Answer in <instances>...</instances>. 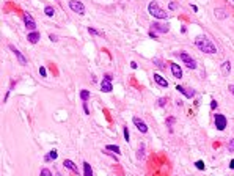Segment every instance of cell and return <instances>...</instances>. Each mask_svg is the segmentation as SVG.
Masks as SVG:
<instances>
[{"instance_id":"obj_19","label":"cell","mask_w":234,"mask_h":176,"mask_svg":"<svg viewBox=\"0 0 234 176\" xmlns=\"http://www.w3.org/2000/svg\"><path fill=\"white\" fill-rule=\"evenodd\" d=\"M105 150H107V151H112V152H116V154H121V150H119L118 145H107V146H105Z\"/></svg>"},{"instance_id":"obj_7","label":"cell","mask_w":234,"mask_h":176,"mask_svg":"<svg viewBox=\"0 0 234 176\" xmlns=\"http://www.w3.org/2000/svg\"><path fill=\"white\" fill-rule=\"evenodd\" d=\"M8 47H10V50H11V52H13V54H14V55H16V58H17V61H19V63H21L22 66H25L27 63H28V61H27V58H25L24 55H22V52H21V50H19L17 47H14V46H13V44H10V46H8Z\"/></svg>"},{"instance_id":"obj_37","label":"cell","mask_w":234,"mask_h":176,"mask_svg":"<svg viewBox=\"0 0 234 176\" xmlns=\"http://www.w3.org/2000/svg\"><path fill=\"white\" fill-rule=\"evenodd\" d=\"M83 112H85V115H90V110H88V105H87V102H83Z\"/></svg>"},{"instance_id":"obj_12","label":"cell","mask_w":234,"mask_h":176,"mask_svg":"<svg viewBox=\"0 0 234 176\" xmlns=\"http://www.w3.org/2000/svg\"><path fill=\"white\" fill-rule=\"evenodd\" d=\"M170 69H171L173 77H176V79H181V77H182V69H181V66H179L178 63H171Z\"/></svg>"},{"instance_id":"obj_36","label":"cell","mask_w":234,"mask_h":176,"mask_svg":"<svg viewBox=\"0 0 234 176\" xmlns=\"http://www.w3.org/2000/svg\"><path fill=\"white\" fill-rule=\"evenodd\" d=\"M149 38H154V40H157V33H156L154 30H151V32H149Z\"/></svg>"},{"instance_id":"obj_15","label":"cell","mask_w":234,"mask_h":176,"mask_svg":"<svg viewBox=\"0 0 234 176\" xmlns=\"http://www.w3.org/2000/svg\"><path fill=\"white\" fill-rule=\"evenodd\" d=\"M40 33L35 30V32H28V35H27V40H28V42H32V44H36L38 41H40Z\"/></svg>"},{"instance_id":"obj_3","label":"cell","mask_w":234,"mask_h":176,"mask_svg":"<svg viewBox=\"0 0 234 176\" xmlns=\"http://www.w3.org/2000/svg\"><path fill=\"white\" fill-rule=\"evenodd\" d=\"M214 124H215L217 131H225L226 126H228V120H226L225 115L215 113V115H214Z\"/></svg>"},{"instance_id":"obj_40","label":"cell","mask_w":234,"mask_h":176,"mask_svg":"<svg viewBox=\"0 0 234 176\" xmlns=\"http://www.w3.org/2000/svg\"><path fill=\"white\" fill-rule=\"evenodd\" d=\"M229 168H231V170H234V159L229 160Z\"/></svg>"},{"instance_id":"obj_18","label":"cell","mask_w":234,"mask_h":176,"mask_svg":"<svg viewBox=\"0 0 234 176\" xmlns=\"http://www.w3.org/2000/svg\"><path fill=\"white\" fill-rule=\"evenodd\" d=\"M83 176H93L91 165H90L88 162H83Z\"/></svg>"},{"instance_id":"obj_35","label":"cell","mask_w":234,"mask_h":176,"mask_svg":"<svg viewBox=\"0 0 234 176\" xmlns=\"http://www.w3.org/2000/svg\"><path fill=\"white\" fill-rule=\"evenodd\" d=\"M49 40L52 41V42H57V41H58V38L55 36V35H49Z\"/></svg>"},{"instance_id":"obj_34","label":"cell","mask_w":234,"mask_h":176,"mask_svg":"<svg viewBox=\"0 0 234 176\" xmlns=\"http://www.w3.org/2000/svg\"><path fill=\"white\" fill-rule=\"evenodd\" d=\"M228 151H234V140H231L228 143Z\"/></svg>"},{"instance_id":"obj_2","label":"cell","mask_w":234,"mask_h":176,"mask_svg":"<svg viewBox=\"0 0 234 176\" xmlns=\"http://www.w3.org/2000/svg\"><path fill=\"white\" fill-rule=\"evenodd\" d=\"M148 13L156 19H168V13H167L165 10H162L157 2H149V5H148Z\"/></svg>"},{"instance_id":"obj_24","label":"cell","mask_w":234,"mask_h":176,"mask_svg":"<svg viewBox=\"0 0 234 176\" xmlns=\"http://www.w3.org/2000/svg\"><path fill=\"white\" fill-rule=\"evenodd\" d=\"M137 157H138V159L145 157V146H143V145H140V148H138V152H137Z\"/></svg>"},{"instance_id":"obj_44","label":"cell","mask_w":234,"mask_h":176,"mask_svg":"<svg viewBox=\"0 0 234 176\" xmlns=\"http://www.w3.org/2000/svg\"><path fill=\"white\" fill-rule=\"evenodd\" d=\"M182 104H184V102H182L181 99H179V101H176V105H178V107H179V105H182Z\"/></svg>"},{"instance_id":"obj_16","label":"cell","mask_w":234,"mask_h":176,"mask_svg":"<svg viewBox=\"0 0 234 176\" xmlns=\"http://www.w3.org/2000/svg\"><path fill=\"white\" fill-rule=\"evenodd\" d=\"M229 72H231V63L226 60L222 63V74H223V76H229Z\"/></svg>"},{"instance_id":"obj_30","label":"cell","mask_w":234,"mask_h":176,"mask_svg":"<svg viewBox=\"0 0 234 176\" xmlns=\"http://www.w3.org/2000/svg\"><path fill=\"white\" fill-rule=\"evenodd\" d=\"M49 156H50V159H53V160H55V159L58 157V152H57V150H52V151L49 152Z\"/></svg>"},{"instance_id":"obj_33","label":"cell","mask_w":234,"mask_h":176,"mask_svg":"<svg viewBox=\"0 0 234 176\" xmlns=\"http://www.w3.org/2000/svg\"><path fill=\"white\" fill-rule=\"evenodd\" d=\"M210 109H212V110H215V109H217V101L215 99L210 101Z\"/></svg>"},{"instance_id":"obj_9","label":"cell","mask_w":234,"mask_h":176,"mask_svg":"<svg viewBox=\"0 0 234 176\" xmlns=\"http://www.w3.org/2000/svg\"><path fill=\"white\" fill-rule=\"evenodd\" d=\"M153 30L159 33H168L170 32V25L168 24H162V22H153Z\"/></svg>"},{"instance_id":"obj_42","label":"cell","mask_w":234,"mask_h":176,"mask_svg":"<svg viewBox=\"0 0 234 176\" xmlns=\"http://www.w3.org/2000/svg\"><path fill=\"white\" fill-rule=\"evenodd\" d=\"M44 160H46V162H49V160H52V159H50V156L47 154V156H44Z\"/></svg>"},{"instance_id":"obj_6","label":"cell","mask_w":234,"mask_h":176,"mask_svg":"<svg viewBox=\"0 0 234 176\" xmlns=\"http://www.w3.org/2000/svg\"><path fill=\"white\" fill-rule=\"evenodd\" d=\"M24 24L28 32H35L36 30V22H35V19L30 13H24Z\"/></svg>"},{"instance_id":"obj_13","label":"cell","mask_w":234,"mask_h":176,"mask_svg":"<svg viewBox=\"0 0 234 176\" xmlns=\"http://www.w3.org/2000/svg\"><path fill=\"white\" fill-rule=\"evenodd\" d=\"M113 90V85H112V80H107V79H102L101 82V91L102 93H110Z\"/></svg>"},{"instance_id":"obj_38","label":"cell","mask_w":234,"mask_h":176,"mask_svg":"<svg viewBox=\"0 0 234 176\" xmlns=\"http://www.w3.org/2000/svg\"><path fill=\"white\" fill-rule=\"evenodd\" d=\"M104 79H107V80H113V76H112V74H104Z\"/></svg>"},{"instance_id":"obj_23","label":"cell","mask_w":234,"mask_h":176,"mask_svg":"<svg viewBox=\"0 0 234 176\" xmlns=\"http://www.w3.org/2000/svg\"><path fill=\"white\" fill-rule=\"evenodd\" d=\"M123 134H124V140H126V142L129 143V140H131V134H129V129H127L126 126H124V129H123Z\"/></svg>"},{"instance_id":"obj_39","label":"cell","mask_w":234,"mask_h":176,"mask_svg":"<svg viewBox=\"0 0 234 176\" xmlns=\"http://www.w3.org/2000/svg\"><path fill=\"white\" fill-rule=\"evenodd\" d=\"M131 68H132V69H137V68H138V65L135 63V61H131Z\"/></svg>"},{"instance_id":"obj_27","label":"cell","mask_w":234,"mask_h":176,"mask_svg":"<svg viewBox=\"0 0 234 176\" xmlns=\"http://www.w3.org/2000/svg\"><path fill=\"white\" fill-rule=\"evenodd\" d=\"M153 63H154L156 66H157V68H160V69H163V68H165V66L162 65V61L159 60V58H154V60H153Z\"/></svg>"},{"instance_id":"obj_20","label":"cell","mask_w":234,"mask_h":176,"mask_svg":"<svg viewBox=\"0 0 234 176\" xmlns=\"http://www.w3.org/2000/svg\"><path fill=\"white\" fill-rule=\"evenodd\" d=\"M44 13H46V16H47V17H53V14H55V10H53V6L47 5V6H44Z\"/></svg>"},{"instance_id":"obj_28","label":"cell","mask_w":234,"mask_h":176,"mask_svg":"<svg viewBox=\"0 0 234 176\" xmlns=\"http://www.w3.org/2000/svg\"><path fill=\"white\" fill-rule=\"evenodd\" d=\"M40 76L41 77H47V69L44 66H40Z\"/></svg>"},{"instance_id":"obj_41","label":"cell","mask_w":234,"mask_h":176,"mask_svg":"<svg viewBox=\"0 0 234 176\" xmlns=\"http://www.w3.org/2000/svg\"><path fill=\"white\" fill-rule=\"evenodd\" d=\"M228 90H229V91H231L233 95H234V85H228Z\"/></svg>"},{"instance_id":"obj_29","label":"cell","mask_w":234,"mask_h":176,"mask_svg":"<svg viewBox=\"0 0 234 176\" xmlns=\"http://www.w3.org/2000/svg\"><path fill=\"white\" fill-rule=\"evenodd\" d=\"M173 123H174V118H173V116H170V118H167V126L170 127V131H173V129H171V126H173Z\"/></svg>"},{"instance_id":"obj_1","label":"cell","mask_w":234,"mask_h":176,"mask_svg":"<svg viewBox=\"0 0 234 176\" xmlns=\"http://www.w3.org/2000/svg\"><path fill=\"white\" fill-rule=\"evenodd\" d=\"M195 46L204 54H210V55H212V54H217V46L214 44L208 36H204V35H200V36L195 38Z\"/></svg>"},{"instance_id":"obj_22","label":"cell","mask_w":234,"mask_h":176,"mask_svg":"<svg viewBox=\"0 0 234 176\" xmlns=\"http://www.w3.org/2000/svg\"><path fill=\"white\" fill-rule=\"evenodd\" d=\"M40 176H53V175H52V171H50L49 168H41Z\"/></svg>"},{"instance_id":"obj_43","label":"cell","mask_w":234,"mask_h":176,"mask_svg":"<svg viewBox=\"0 0 234 176\" xmlns=\"http://www.w3.org/2000/svg\"><path fill=\"white\" fill-rule=\"evenodd\" d=\"M192 10L195 11V13H197V11H198V6H197V5H192Z\"/></svg>"},{"instance_id":"obj_26","label":"cell","mask_w":234,"mask_h":176,"mask_svg":"<svg viewBox=\"0 0 234 176\" xmlns=\"http://www.w3.org/2000/svg\"><path fill=\"white\" fill-rule=\"evenodd\" d=\"M195 167H197L198 170H204V168H206V165H204L203 160H197V162H195Z\"/></svg>"},{"instance_id":"obj_4","label":"cell","mask_w":234,"mask_h":176,"mask_svg":"<svg viewBox=\"0 0 234 176\" xmlns=\"http://www.w3.org/2000/svg\"><path fill=\"white\" fill-rule=\"evenodd\" d=\"M179 58H181V61L189 69H197V61H195V58L190 57L187 52H181V54H179Z\"/></svg>"},{"instance_id":"obj_21","label":"cell","mask_w":234,"mask_h":176,"mask_svg":"<svg viewBox=\"0 0 234 176\" xmlns=\"http://www.w3.org/2000/svg\"><path fill=\"white\" fill-rule=\"evenodd\" d=\"M90 96H91V93H90L88 90H82L80 91V99L83 101V102H87V101L90 99Z\"/></svg>"},{"instance_id":"obj_14","label":"cell","mask_w":234,"mask_h":176,"mask_svg":"<svg viewBox=\"0 0 234 176\" xmlns=\"http://www.w3.org/2000/svg\"><path fill=\"white\" fill-rule=\"evenodd\" d=\"M63 167L68 168V170H71L72 173H79V168H77V165L72 162L71 159H65V160H63Z\"/></svg>"},{"instance_id":"obj_10","label":"cell","mask_w":234,"mask_h":176,"mask_svg":"<svg viewBox=\"0 0 234 176\" xmlns=\"http://www.w3.org/2000/svg\"><path fill=\"white\" fill-rule=\"evenodd\" d=\"M153 79H154V82L159 85V87H162V88H167V87H168V80H167L163 76H160L159 72H154L153 74Z\"/></svg>"},{"instance_id":"obj_11","label":"cell","mask_w":234,"mask_h":176,"mask_svg":"<svg viewBox=\"0 0 234 176\" xmlns=\"http://www.w3.org/2000/svg\"><path fill=\"white\" fill-rule=\"evenodd\" d=\"M176 90L179 93H182L185 97H193L195 96V90H192V88H187V87H184V85H176Z\"/></svg>"},{"instance_id":"obj_45","label":"cell","mask_w":234,"mask_h":176,"mask_svg":"<svg viewBox=\"0 0 234 176\" xmlns=\"http://www.w3.org/2000/svg\"><path fill=\"white\" fill-rule=\"evenodd\" d=\"M233 2H234V0H233Z\"/></svg>"},{"instance_id":"obj_5","label":"cell","mask_w":234,"mask_h":176,"mask_svg":"<svg viewBox=\"0 0 234 176\" xmlns=\"http://www.w3.org/2000/svg\"><path fill=\"white\" fill-rule=\"evenodd\" d=\"M69 8H71L74 13H77V14H80V16H83L85 14V5L80 2V0H69Z\"/></svg>"},{"instance_id":"obj_31","label":"cell","mask_w":234,"mask_h":176,"mask_svg":"<svg viewBox=\"0 0 234 176\" xmlns=\"http://www.w3.org/2000/svg\"><path fill=\"white\" fill-rule=\"evenodd\" d=\"M165 104H167V97H160V99H159V102H157L159 107H163Z\"/></svg>"},{"instance_id":"obj_8","label":"cell","mask_w":234,"mask_h":176,"mask_svg":"<svg viewBox=\"0 0 234 176\" xmlns=\"http://www.w3.org/2000/svg\"><path fill=\"white\" fill-rule=\"evenodd\" d=\"M134 124H135V127H137V131L138 132H142V134H148V126H146V123L143 120H140L138 116H134Z\"/></svg>"},{"instance_id":"obj_25","label":"cell","mask_w":234,"mask_h":176,"mask_svg":"<svg viewBox=\"0 0 234 176\" xmlns=\"http://www.w3.org/2000/svg\"><path fill=\"white\" fill-rule=\"evenodd\" d=\"M88 33L90 35H94V36H101V35H102L101 32H97L96 29H93V27H88Z\"/></svg>"},{"instance_id":"obj_32","label":"cell","mask_w":234,"mask_h":176,"mask_svg":"<svg viewBox=\"0 0 234 176\" xmlns=\"http://www.w3.org/2000/svg\"><path fill=\"white\" fill-rule=\"evenodd\" d=\"M178 8V3H174V2H170V5H168V10H171V11H173V10H176Z\"/></svg>"},{"instance_id":"obj_17","label":"cell","mask_w":234,"mask_h":176,"mask_svg":"<svg viewBox=\"0 0 234 176\" xmlns=\"http://www.w3.org/2000/svg\"><path fill=\"white\" fill-rule=\"evenodd\" d=\"M215 17H218V19H225V17H228V13L223 10V8H215Z\"/></svg>"}]
</instances>
